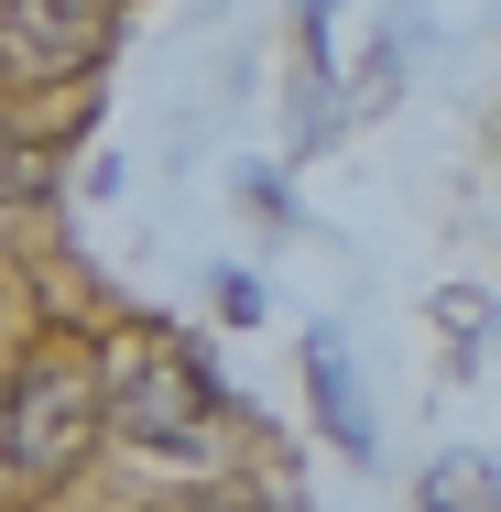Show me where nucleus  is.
Returning a JSON list of instances; mask_svg holds the SVG:
<instances>
[{
	"instance_id": "nucleus-1",
	"label": "nucleus",
	"mask_w": 501,
	"mask_h": 512,
	"mask_svg": "<svg viewBox=\"0 0 501 512\" xmlns=\"http://www.w3.org/2000/svg\"><path fill=\"white\" fill-rule=\"evenodd\" d=\"M88 436H99V371H88V349H33V360L11 371V425H0L11 491L66 480Z\"/></svg>"
},
{
	"instance_id": "nucleus-2",
	"label": "nucleus",
	"mask_w": 501,
	"mask_h": 512,
	"mask_svg": "<svg viewBox=\"0 0 501 512\" xmlns=\"http://www.w3.org/2000/svg\"><path fill=\"white\" fill-rule=\"evenodd\" d=\"M109 425L131 436V447H207V371L197 360H175V349H153V360H131L120 371V393H109Z\"/></svg>"
},
{
	"instance_id": "nucleus-3",
	"label": "nucleus",
	"mask_w": 501,
	"mask_h": 512,
	"mask_svg": "<svg viewBox=\"0 0 501 512\" xmlns=\"http://www.w3.org/2000/svg\"><path fill=\"white\" fill-rule=\"evenodd\" d=\"M0 44L22 77H88L109 55V0H0Z\"/></svg>"
},
{
	"instance_id": "nucleus-4",
	"label": "nucleus",
	"mask_w": 501,
	"mask_h": 512,
	"mask_svg": "<svg viewBox=\"0 0 501 512\" xmlns=\"http://www.w3.org/2000/svg\"><path fill=\"white\" fill-rule=\"evenodd\" d=\"M305 382H316V414H327V436H338L349 458H371V414H360V382H349V349H338V327H316V338H305Z\"/></svg>"
},
{
	"instance_id": "nucleus-5",
	"label": "nucleus",
	"mask_w": 501,
	"mask_h": 512,
	"mask_svg": "<svg viewBox=\"0 0 501 512\" xmlns=\"http://www.w3.org/2000/svg\"><path fill=\"white\" fill-rule=\"evenodd\" d=\"M469 502H501L491 469H480V458H436V469H425V512H469Z\"/></svg>"
},
{
	"instance_id": "nucleus-6",
	"label": "nucleus",
	"mask_w": 501,
	"mask_h": 512,
	"mask_svg": "<svg viewBox=\"0 0 501 512\" xmlns=\"http://www.w3.org/2000/svg\"><path fill=\"white\" fill-rule=\"evenodd\" d=\"M175 512H251V502H175Z\"/></svg>"
}]
</instances>
